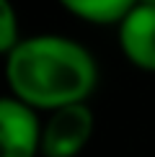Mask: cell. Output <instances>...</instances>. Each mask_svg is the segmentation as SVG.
<instances>
[{
	"instance_id": "1",
	"label": "cell",
	"mask_w": 155,
	"mask_h": 157,
	"mask_svg": "<svg viewBox=\"0 0 155 157\" xmlns=\"http://www.w3.org/2000/svg\"><path fill=\"white\" fill-rule=\"evenodd\" d=\"M98 62L85 44L62 34L26 36L5 54L10 95L36 111L85 103L98 88Z\"/></svg>"
},
{
	"instance_id": "2",
	"label": "cell",
	"mask_w": 155,
	"mask_h": 157,
	"mask_svg": "<svg viewBox=\"0 0 155 157\" xmlns=\"http://www.w3.org/2000/svg\"><path fill=\"white\" fill-rule=\"evenodd\" d=\"M96 132V113L85 103H70V106L47 111L42 119V157H78L88 147Z\"/></svg>"
},
{
	"instance_id": "3",
	"label": "cell",
	"mask_w": 155,
	"mask_h": 157,
	"mask_svg": "<svg viewBox=\"0 0 155 157\" xmlns=\"http://www.w3.org/2000/svg\"><path fill=\"white\" fill-rule=\"evenodd\" d=\"M42 119L16 95L0 98V157H42Z\"/></svg>"
},
{
	"instance_id": "4",
	"label": "cell",
	"mask_w": 155,
	"mask_h": 157,
	"mask_svg": "<svg viewBox=\"0 0 155 157\" xmlns=\"http://www.w3.org/2000/svg\"><path fill=\"white\" fill-rule=\"evenodd\" d=\"M116 41L132 67L155 75V5H134L116 26Z\"/></svg>"
},
{
	"instance_id": "5",
	"label": "cell",
	"mask_w": 155,
	"mask_h": 157,
	"mask_svg": "<svg viewBox=\"0 0 155 157\" xmlns=\"http://www.w3.org/2000/svg\"><path fill=\"white\" fill-rule=\"evenodd\" d=\"M70 16L93 26H119L140 0H57Z\"/></svg>"
},
{
	"instance_id": "6",
	"label": "cell",
	"mask_w": 155,
	"mask_h": 157,
	"mask_svg": "<svg viewBox=\"0 0 155 157\" xmlns=\"http://www.w3.org/2000/svg\"><path fill=\"white\" fill-rule=\"evenodd\" d=\"M21 39L23 36H21L18 13L13 0H0V57H5Z\"/></svg>"
},
{
	"instance_id": "7",
	"label": "cell",
	"mask_w": 155,
	"mask_h": 157,
	"mask_svg": "<svg viewBox=\"0 0 155 157\" xmlns=\"http://www.w3.org/2000/svg\"><path fill=\"white\" fill-rule=\"evenodd\" d=\"M140 3H147V5H155V0H140Z\"/></svg>"
}]
</instances>
